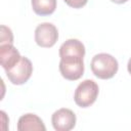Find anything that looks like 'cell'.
<instances>
[{"label":"cell","mask_w":131,"mask_h":131,"mask_svg":"<svg viewBox=\"0 0 131 131\" xmlns=\"http://www.w3.org/2000/svg\"><path fill=\"white\" fill-rule=\"evenodd\" d=\"M84 57L63 56L60 57L59 72L61 76L69 81H76L84 74Z\"/></svg>","instance_id":"3"},{"label":"cell","mask_w":131,"mask_h":131,"mask_svg":"<svg viewBox=\"0 0 131 131\" xmlns=\"http://www.w3.org/2000/svg\"><path fill=\"white\" fill-rule=\"evenodd\" d=\"M90 68L95 77L102 80L113 78L119 69L118 60L108 53L95 54L90 63Z\"/></svg>","instance_id":"1"},{"label":"cell","mask_w":131,"mask_h":131,"mask_svg":"<svg viewBox=\"0 0 131 131\" xmlns=\"http://www.w3.org/2000/svg\"><path fill=\"white\" fill-rule=\"evenodd\" d=\"M76 115L70 108H59L52 114L51 123L56 131H70L76 125Z\"/></svg>","instance_id":"6"},{"label":"cell","mask_w":131,"mask_h":131,"mask_svg":"<svg viewBox=\"0 0 131 131\" xmlns=\"http://www.w3.org/2000/svg\"><path fill=\"white\" fill-rule=\"evenodd\" d=\"M18 131H45L46 127L43 121L35 114L23 115L17 122Z\"/></svg>","instance_id":"8"},{"label":"cell","mask_w":131,"mask_h":131,"mask_svg":"<svg viewBox=\"0 0 131 131\" xmlns=\"http://www.w3.org/2000/svg\"><path fill=\"white\" fill-rule=\"evenodd\" d=\"M111 1L114 3H117V4H123V3H126L128 0H111Z\"/></svg>","instance_id":"13"},{"label":"cell","mask_w":131,"mask_h":131,"mask_svg":"<svg viewBox=\"0 0 131 131\" xmlns=\"http://www.w3.org/2000/svg\"><path fill=\"white\" fill-rule=\"evenodd\" d=\"M13 44V35L9 28L6 26H1V37L0 44Z\"/></svg>","instance_id":"11"},{"label":"cell","mask_w":131,"mask_h":131,"mask_svg":"<svg viewBox=\"0 0 131 131\" xmlns=\"http://www.w3.org/2000/svg\"><path fill=\"white\" fill-rule=\"evenodd\" d=\"M20 58L19 51L13 44H0V63L5 71L13 68Z\"/></svg>","instance_id":"7"},{"label":"cell","mask_w":131,"mask_h":131,"mask_svg":"<svg viewBox=\"0 0 131 131\" xmlns=\"http://www.w3.org/2000/svg\"><path fill=\"white\" fill-rule=\"evenodd\" d=\"M34 12L40 16L50 15L55 11L56 0H31Z\"/></svg>","instance_id":"10"},{"label":"cell","mask_w":131,"mask_h":131,"mask_svg":"<svg viewBox=\"0 0 131 131\" xmlns=\"http://www.w3.org/2000/svg\"><path fill=\"white\" fill-rule=\"evenodd\" d=\"M8 80L13 85H21L28 82L31 78L33 73V64L31 60L26 57L21 56L20 60L11 69L5 71Z\"/></svg>","instance_id":"4"},{"label":"cell","mask_w":131,"mask_h":131,"mask_svg":"<svg viewBox=\"0 0 131 131\" xmlns=\"http://www.w3.org/2000/svg\"><path fill=\"white\" fill-rule=\"evenodd\" d=\"M59 57L63 56H80L85 55V46L78 39H69L59 47Z\"/></svg>","instance_id":"9"},{"label":"cell","mask_w":131,"mask_h":131,"mask_svg":"<svg viewBox=\"0 0 131 131\" xmlns=\"http://www.w3.org/2000/svg\"><path fill=\"white\" fill-rule=\"evenodd\" d=\"M127 70H128L129 74L131 75V58H130V59H129V61H128V64H127Z\"/></svg>","instance_id":"14"},{"label":"cell","mask_w":131,"mask_h":131,"mask_svg":"<svg viewBox=\"0 0 131 131\" xmlns=\"http://www.w3.org/2000/svg\"><path fill=\"white\" fill-rule=\"evenodd\" d=\"M99 93V87L93 80L87 79L82 81L76 88L74 93V100L80 107L86 108L92 105Z\"/></svg>","instance_id":"2"},{"label":"cell","mask_w":131,"mask_h":131,"mask_svg":"<svg viewBox=\"0 0 131 131\" xmlns=\"http://www.w3.org/2000/svg\"><path fill=\"white\" fill-rule=\"evenodd\" d=\"M58 39L57 28L51 23H42L35 29V42L43 48L52 47Z\"/></svg>","instance_id":"5"},{"label":"cell","mask_w":131,"mask_h":131,"mask_svg":"<svg viewBox=\"0 0 131 131\" xmlns=\"http://www.w3.org/2000/svg\"><path fill=\"white\" fill-rule=\"evenodd\" d=\"M64 2L73 8H82L88 2V0H64Z\"/></svg>","instance_id":"12"}]
</instances>
